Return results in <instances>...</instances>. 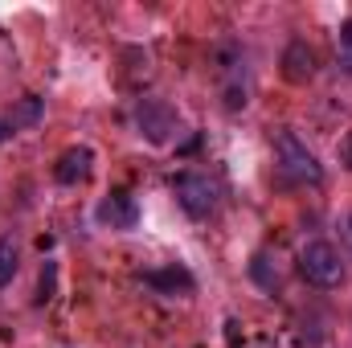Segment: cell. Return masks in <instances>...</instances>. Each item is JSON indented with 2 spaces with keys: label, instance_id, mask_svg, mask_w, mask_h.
<instances>
[{
  "label": "cell",
  "instance_id": "52a82bcc",
  "mask_svg": "<svg viewBox=\"0 0 352 348\" xmlns=\"http://www.w3.org/2000/svg\"><path fill=\"white\" fill-rule=\"evenodd\" d=\"M98 221L111 226V230H131V226L140 221V209H135L131 193H111V197H102V201H98Z\"/></svg>",
  "mask_w": 352,
  "mask_h": 348
},
{
  "label": "cell",
  "instance_id": "4fadbf2b",
  "mask_svg": "<svg viewBox=\"0 0 352 348\" xmlns=\"http://www.w3.org/2000/svg\"><path fill=\"white\" fill-rule=\"evenodd\" d=\"M336 54H340L344 74H352V21H344V25H340V33H336Z\"/></svg>",
  "mask_w": 352,
  "mask_h": 348
},
{
  "label": "cell",
  "instance_id": "5b68a950",
  "mask_svg": "<svg viewBox=\"0 0 352 348\" xmlns=\"http://www.w3.org/2000/svg\"><path fill=\"white\" fill-rule=\"evenodd\" d=\"M135 127L148 144H168L176 131V111L164 98H140L135 107Z\"/></svg>",
  "mask_w": 352,
  "mask_h": 348
},
{
  "label": "cell",
  "instance_id": "9c48e42d",
  "mask_svg": "<svg viewBox=\"0 0 352 348\" xmlns=\"http://www.w3.org/2000/svg\"><path fill=\"white\" fill-rule=\"evenodd\" d=\"M148 287H156L160 295H188L197 287V279L184 270V266H160V270H148Z\"/></svg>",
  "mask_w": 352,
  "mask_h": 348
},
{
  "label": "cell",
  "instance_id": "ba28073f",
  "mask_svg": "<svg viewBox=\"0 0 352 348\" xmlns=\"http://www.w3.org/2000/svg\"><path fill=\"white\" fill-rule=\"evenodd\" d=\"M90 164H94L90 148H70V152L58 156L54 176H58V184H82V180H90Z\"/></svg>",
  "mask_w": 352,
  "mask_h": 348
},
{
  "label": "cell",
  "instance_id": "9a60e30c",
  "mask_svg": "<svg viewBox=\"0 0 352 348\" xmlns=\"http://www.w3.org/2000/svg\"><path fill=\"white\" fill-rule=\"evenodd\" d=\"M340 164H349V168H352V131L340 140Z\"/></svg>",
  "mask_w": 352,
  "mask_h": 348
},
{
  "label": "cell",
  "instance_id": "8992f818",
  "mask_svg": "<svg viewBox=\"0 0 352 348\" xmlns=\"http://www.w3.org/2000/svg\"><path fill=\"white\" fill-rule=\"evenodd\" d=\"M283 74H287V83H311L316 78V50L303 41V37H295L287 50H283Z\"/></svg>",
  "mask_w": 352,
  "mask_h": 348
},
{
  "label": "cell",
  "instance_id": "8fae6325",
  "mask_svg": "<svg viewBox=\"0 0 352 348\" xmlns=\"http://www.w3.org/2000/svg\"><path fill=\"white\" fill-rule=\"evenodd\" d=\"M250 274H254V283H258L263 291H278V266L270 262V254H254Z\"/></svg>",
  "mask_w": 352,
  "mask_h": 348
},
{
  "label": "cell",
  "instance_id": "e0dca14e",
  "mask_svg": "<svg viewBox=\"0 0 352 348\" xmlns=\"http://www.w3.org/2000/svg\"><path fill=\"white\" fill-rule=\"evenodd\" d=\"M349 238H352V217H349Z\"/></svg>",
  "mask_w": 352,
  "mask_h": 348
},
{
  "label": "cell",
  "instance_id": "7a4b0ae2",
  "mask_svg": "<svg viewBox=\"0 0 352 348\" xmlns=\"http://www.w3.org/2000/svg\"><path fill=\"white\" fill-rule=\"evenodd\" d=\"M299 270H303V279H307L311 287H340V283H344V259H340V250H336L332 242H324V238H316V242L303 246Z\"/></svg>",
  "mask_w": 352,
  "mask_h": 348
},
{
  "label": "cell",
  "instance_id": "277c9868",
  "mask_svg": "<svg viewBox=\"0 0 352 348\" xmlns=\"http://www.w3.org/2000/svg\"><path fill=\"white\" fill-rule=\"evenodd\" d=\"M173 193L188 217H209L217 209V184L205 173H180L173 180Z\"/></svg>",
  "mask_w": 352,
  "mask_h": 348
},
{
  "label": "cell",
  "instance_id": "2e32d148",
  "mask_svg": "<svg viewBox=\"0 0 352 348\" xmlns=\"http://www.w3.org/2000/svg\"><path fill=\"white\" fill-rule=\"evenodd\" d=\"M8 131H12V127H8V123H0V140H4V135H8Z\"/></svg>",
  "mask_w": 352,
  "mask_h": 348
},
{
  "label": "cell",
  "instance_id": "6da1fadb",
  "mask_svg": "<svg viewBox=\"0 0 352 348\" xmlns=\"http://www.w3.org/2000/svg\"><path fill=\"white\" fill-rule=\"evenodd\" d=\"M217 78H221V94H226V107L230 111H242L250 102V66H246V50L238 41H221L217 54Z\"/></svg>",
  "mask_w": 352,
  "mask_h": 348
},
{
  "label": "cell",
  "instance_id": "30bf717a",
  "mask_svg": "<svg viewBox=\"0 0 352 348\" xmlns=\"http://www.w3.org/2000/svg\"><path fill=\"white\" fill-rule=\"evenodd\" d=\"M41 107H45V102H41L37 94L21 98V102H16V111L8 115V127H12V131H16V127H33V123L41 119Z\"/></svg>",
  "mask_w": 352,
  "mask_h": 348
},
{
  "label": "cell",
  "instance_id": "3957f363",
  "mask_svg": "<svg viewBox=\"0 0 352 348\" xmlns=\"http://www.w3.org/2000/svg\"><path fill=\"white\" fill-rule=\"evenodd\" d=\"M278 168H283L287 180H295V184H320L324 180V168H320L316 152L295 131H283L278 135Z\"/></svg>",
  "mask_w": 352,
  "mask_h": 348
},
{
  "label": "cell",
  "instance_id": "7c38bea8",
  "mask_svg": "<svg viewBox=\"0 0 352 348\" xmlns=\"http://www.w3.org/2000/svg\"><path fill=\"white\" fill-rule=\"evenodd\" d=\"M16 279V242L4 234L0 238V287H8Z\"/></svg>",
  "mask_w": 352,
  "mask_h": 348
},
{
  "label": "cell",
  "instance_id": "5bb4252c",
  "mask_svg": "<svg viewBox=\"0 0 352 348\" xmlns=\"http://www.w3.org/2000/svg\"><path fill=\"white\" fill-rule=\"evenodd\" d=\"M50 291H54V266H45V274H41V295H37V299H41V303H50V299H54Z\"/></svg>",
  "mask_w": 352,
  "mask_h": 348
}]
</instances>
